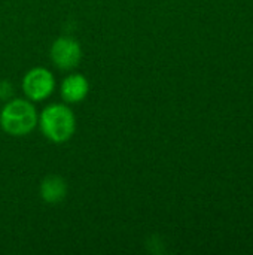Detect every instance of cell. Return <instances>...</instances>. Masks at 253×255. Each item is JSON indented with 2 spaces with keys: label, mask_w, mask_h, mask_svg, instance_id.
Here are the masks:
<instances>
[{
  "label": "cell",
  "mask_w": 253,
  "mask_h": 255,
  "mask_svg": "<svg viewBox=\"0 0 253 255\" xmlns=\"http://www.w3.org/2000/svg\"><path fill=\"white\" fill-rule=\"evenodd\" d=\"M51 60L60 70H73L79 66L82 49L78 40L69 36H61L54 40L51 46Z\"/></svg>",
  "instance_id": "277c9868"
},
{
  "label": "cell",
  "mask_w": 253,
  "mask_h": 255,
  "mask_svg": "<svg viewBox=\"0 0 253 255\" xmlns=\"http://www.w3.org/2000/svg\"><path fill=\"white\" fill-rule=\"evenodd\" d=\"M39 126L48 140L54 143H64L72 139L76 131V118L67 105L52 103L42 111Z\"/></svg>",
  "instance_id": "6da1fadb"
},
{
  "label": "cell",
  "mask_w": 253,
  "mask_h": 255,
  "mask_svg": "<svg viewBox=\"0 0 253 255\" xmlns=\"http://www.w3.org/2000/svg\"><path fill=\"white\" fill-rule=\"evenodd\" d=\"M37 112L31 102L25 99H10L0 111V127L10 136H25L37 126Z\"/></svg>",
  "instance_id": "7a4b0ae2"
},
{
  "label": "cell",
  "mask_w": 253,
  "mask_h": 255,
  "mask_svg": "<svg viewBox=\"0 0 253 255\" xmlns=\"http://www.w3.org/2000/svg\"><path fill=\"white\" fill-rule=\"evenodd\" d=\"M40 197L45 203L57 205L63 202L67 196V184L58 175H49L40 182L39 188Z\"/></svg>",
  "instance_id": "8992f818"
},
{
  "label": "cell",
  "mask_w": 253,
  "mask_h": 255,
  "mask_svg": "<svg viewBox=\"0 0 253 255\" xmlns=\"http://www.w3.org/2000/svg\"><path fill=\"white\" fill-rule=\"evenodd\" d=\"M89 91L88 79L81 73H70L67 75L60 88V94L66 103H81Z\"/></svg>",
  "instance_id": "5b68a950"
},
{
  "label": "cell",
  "mask_w": 253,
  "mask_h": 255,
  "mask_svg": "<svg viewBox=\"0 0 253 255\" xmlns=\"http://www.w3.org/2000/svg\"><path fill=\"white\" fill-rule=\"evenodd\" d=\"M13 96V87L9 81H4L1 79L0 81V100L1 102H7L10 100Z\"/></svg>",
  "instance_id": "52a82bcc"
},
{
  "label": "cell",
  "mask_w": 253,
  "mask_h": 255,
  "mask_svg": "<svg viewBox=\"0 0 253 255\" xmlns=\"http://www.w3.org/2000/svg\"><path fill=\"white\" fill-rule=\"evenodd\" d=\"M21 88L28 100L42 102L54 93L55 78L45 67H33L24 75Z\"/></svg>",
  "instance_id": "3957f363"
}]
</instances>
